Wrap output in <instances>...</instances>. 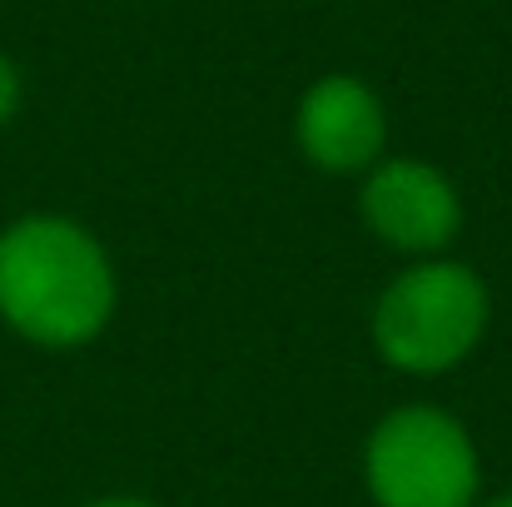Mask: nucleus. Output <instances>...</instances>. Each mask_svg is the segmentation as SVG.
Listing matches in <instances>:
<instances>
[{"label":"nucleus","instance_id":"obj_6","mask_svg":"<svg viewBox=\"0 0 512 507\" xmlns=\"http://www.w3.org/2000/svg\"><path fill=\"white\" fill-rule=\"evenodd\" d=\"M20 100H25V75H20V65L0 50V125H10V120H15Z\"/></svg>","mask_w":512,"mask_h":507},{"label":"nucleus","instance_id":"obj_2","mask_svg":"<svg viewBox=\"0 0 512 507\" xmlns=\"http://www.w3.org/2000/svg\"><path fill=\"white\" fill-rule=\"evenodd\" d=\"M493 299L473 264L458 259H413L388 279L368 314L373 353L408 378H443L463 368L488 334Z\"/></svg>","mask_w":512,"mask_h":507},{"label":"nucleus","instance_id":"obj_5","mask_svg":"<svg viewBox=\"0 0 512 507\" xmlns=\"http://www.w3.org/2000/svg\"><path fill=\"white\" fill-rule=\"evenodd\" d=\"M294 145L324 174H368L388 155V110L358 75H324L299 95Z\"/></svg>","mask_w":512,"mask_h":507},{"label":"nucleus","instance_id":"obj_3","mask_svg":"<svg viewBox=\"0 0 512 507\" xmlns=\"http://www.w3.org/2000/svg\"><path fill=\"white\" fill-rule=\"evenodd\" d=\"M363 488L373 507H478L483 458L448 408L403 403L363 438Z\"/></svg>","mask_w":512,"mask_h":507},{"label":"nucleus","instance_id":"obj_8","mask_svg":"<svg viewBox=\"0 0 512 507\" xmlns=\"http://www.w3.org/2000/svg\"><path fill=\"white\" fill-rule=\"evenodd\" d=\"M478 507H512V488L508 493H493V498H478Z\"/></svg>","mask_w":512,"mask_h":507},{"label":"nucleus","instance_id":"obj_4","mask_svg":"<svg viewBox=\"0 0 512 507\" xmlns=\"http://www.w3.org/2000/svg\"><path fill=\"white\" fill-rule=\"evenodd\" d=\"M358 214L368 234L408 259L443 254L463 229V199L453 179L428 160L383 155L358 184Z\"/></svg>","mask_w":512,"mask_h":507},{"label":"nucleus","instance_id":"obj_7","mask_svg":"<svg viewBox=\"0 0 512 507\" xmlns=\"http://www.w3.org/2000/svg\"><path fill=\"white\" fill-rule=\"evenodd\" d=\"M85 507H160L155 498H140V493H105V498H90Z\"/></svg>","mask_w":512,"mask_h":507},{"label":"nucleus","instance_id":"obj_1","mask_svg":"<svg viewBox=\"0 0 512 507\" xmlns=\"http://www.w3.org/2000/svg\"><path fill=\"white\" fill-rule=\"evenodd\" d=\"M120 279L110 249L65 214L0 229V319L35 348H85L110 329Z\"/></svg>","mask_w":512,"mask_h":507}]
</instances>
